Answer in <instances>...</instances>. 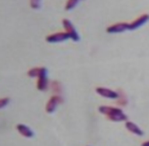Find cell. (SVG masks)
Returning a JSON list of instances; mask_svg holds the SVG:
<instances>
[{"mask_svg":"<svg viewBox=\"0 0 149 146\" xmlns=\"http://www.w3.org/2000/svg\"><path fill=\"white\" fill-rule=\"evenodd\" d=\"M99 112L107 115V118L113 120V122H123V120H127V115L123 114L121 110L117 109V108L102 105L99 108Z\"/></svg>","mask_w":149,"mask_h":146,"instance_id":"1","label":"cell"},{"mask_svg":"<svg viewBox=\"0 0 149 146\" xmlns=\"http://www.w3.org/2000/svg\"><path fill=\"white\" fill-rule=\"evenodd\" d=\"M62 24H63V27H65V32L69 34V37L71 38L73 41H79V36L77 34L76 30H75L74 26L72 24L71 22L67 18L65 20H62Z\"/></svg>","mask_w":149,"mask_h":146,"instance_id":"2","label":"cell"},{"mask_svg":"<svg viewBox=\"0 0 149 146\" xmlns=\"http://www.w3.org/2000/svg\"><path fill=\"white\" fill-rule=\"evenodd\" d=\"M39 80H38V84L37 87L39 90H45L48 86V80H47V70L46 68H42V71H41L40 75L38 76Z\"/></svg>","mask_w":149,"mask_h":146,"instance_id":"3","label":"cell"},{"mask_svg":"<svg viewBox=\"0 0 149 146\" xmlns=\"http://www.w3.org/2000/svg\"><path fill=\"white\" fill-rule=\"evenodd\" d=\"M130 24L127 23H118V24L112 25L109 27L106 28V31L109 34H118V32H123L125 30H129Z\"/></svg>","mask_w":149,"mask_h":146,"instance_id":"4","label":"cell"},{"mask_svg":"<svg viewBox=\"0 0 149 146\" xmlns=\"http://www.w3.org/2000/svg\"><path fill=\"white\" fill-rule=\"evenodd\" d=\"M69 34L67 32H57V34H51L46 37V42L49 43H58V42H62L69 39Z\"/></svg>","mask_w":149,"mask_h":146,"instance_id":"5","label":"cell"},{"mask_svg":"<svg viewBox=\"0 0 149 146\" xmlns=\"http://www.w3.org/2000/svg\"><path fill=\"white\" fill-rule=\"evenodd\" d=\"M95 92H98L99 95L104 97V98H109V99H117L118 98V92H114V90H111L109 88H104V87H98L95 89Z\"/></svg>","mask_w":149,"mask_h":146,"instance_id":"6","label":"cell"},{"mask_svg":"<svg viewBox=\"0 0 149 146\" xmlns=\"http://www.w3.org/2000/svg\"><path fill=\"white\" fill-rule=\"evenodd\" d=\"M59 102H62L61 98H59L58 96H53V97L48 100L47 103H46V112L49 113V114H51V113H54L56 108H57V104Z\"/></svg>","mask_w":149,"mask_h":146,"instance_id":"7","label":"cell"},{"mask_svg":"<svg viewBox=\"0 0 149 146\" xmlns=\"http://www.w3.org/2000/svg\"><path fill=\"white\" fill-rule=\"evenodd\" d=\"M148 20H149L148 14H144V15H142V16H139V18H136L134 22H132V23L130 24L129 30H134V29H136V28L141 27L142 25L145 24L146 22H148Z\"/></svg>","mask_w":149,"mask_h":146,"instance_id":"8","label":"cell"},{"mask_svg":"<svg viewBox=\"0 0 149 146\" xmlns=\"http://www.w3.org/2000/svg\"><path fill=\"white\" fill-rule=\"evenodd\" d=\"M17 130H18V132L22 134V136H26V138H32L34 136L33 131L27 127L26 125H23V124H19V125H17Z\"/></svg>","mask_w":149,"mask_h":146,"instance_id":"9","label":"cell"},{"mask_svg":"<svg viewBox=\"0 0 149 146\" xmlns=\"http://www.w3.org/2000/svg\"><path fill=\"white\" fill-rule=\"evenodd\" d=\"M125 128L129 130L130 132L134 133V134H136V136H142L143 134H144V132L139 129V127H137V125H135L134 122H125Z\"/></svg>","mask_w":149,"mask_h":146,"instance_id":"10","label":"cell"},{"mask_svg":"<svg viewBox=\"0 0 149 146\" xmlns=\"http://www.w3.org/2000/svg\"><path fill=\"white\" fill-rule=\"evenodd\" d=\"M41 71H42V68H33L28 71V75H29L30 78H36V76H39V75H40Z\"/></svg>","mask_w":149,"mask_h":146,"instance_id":"11","label":"cell"},{"mask_svg":"<svg viewBox=\"0 0 149 146\" xmlns=\"http://www.w3.org/2000/svg\"><path fill=\"white\" fill-rule=\"evenodd\" d=\"M79 2V0H68L67 1V4H65V10H72L73 8H75V6Z\"/></svg>","mask_w":149,"mask_h":146,"instance_id":"12","label":"cell"},{"mask_svg":"<svg viewBox=\"0 0 149 146\" xmlns=\"http://www.w3.org/2000/svg\"><path fill=\"white\" fill-rule=\"evenodd\" d=\"M119 90H120V97L118 96V101H117V103H118L119 105H125L127 104V97L125 96L123 92H121V89H119Z\"/></svg>","mask_w":149,"mask_h":146,"instance_id":"13","label":"cell"},{"mask_svg":"<svg viewBox=\"0 0 149 146\" xmlns=\"http://www.w3.org/2000/svg\"><path fill=\"white\" fill-rule=\"evenodd\" d=\"M52 89L56 92H61V84L59 82H53L52 83Z\"/></svg>","mask_w":149,"mask_h":146,"instance_id":"14","label":"cell"},{"mask_svg":"<svg viewBox=\"0 0 149 146\" xmlns=\"http://www.w3.org/2000/svg\"><path fill=\"white\" fill-rule=\"evenodd\" d=\"M41 0H30V7L32 8V9H39L41 6Z\"/></svg>","mask_w":149,"mask_h":146,"instance_id":"15","label":"cell"},{"mask_svg":"<svg viewBox=\"0 0 149 146\" xmlns=\"http://www.w3.org/2000/svg\"><path fill=\"white\" fill-rule=\"evenodd\" d=\"M9 102H10V99L9 98H2L1 99V101H0V108L3 109L4 106L9 104Z\"/></svg>","mask_w":149,"mask_h":146,"instance_id":"16","label":"cell"},{"mask_svg":"<svg viewBox=\"0 0 149 146\" xmlns=\"http://www.w3.org/2000/svg\"><path fill=\"white\" fill-rule=\"evenodd\" d=\"M142 146H149V141H147V142H144L142 144Z\"/></svg>","mask_w":149,"mask_h":146,"instance_id":"17","label":"cell"}]
</instances>
